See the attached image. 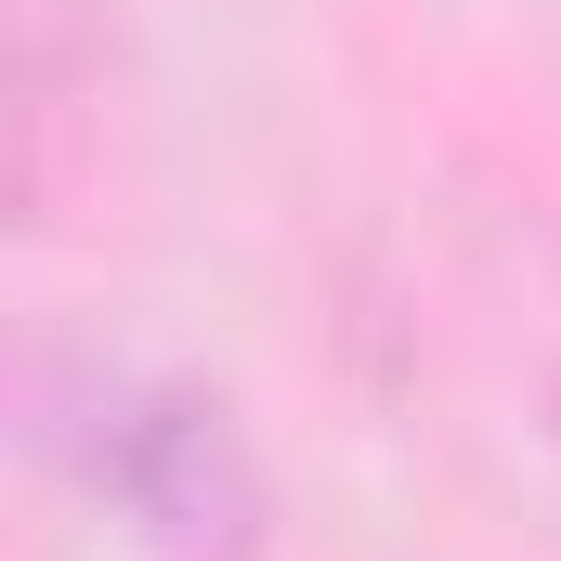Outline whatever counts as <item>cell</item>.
<instances>
[{
  "label": "cell",
  "mask_w": 561,
  "mask_h": 561,
  "mask_svg": "<svg viewBox=\"0 0 561 561\" xmlns=\"http://www.w3.org/2000/svg\"><path fill=\"white\" fill-rule=\"evenodd\" d=\"M53 444H66L79 483H92L118 523H144L170 561H249L262 523H275V483H262L236 405L196 392V379H157V366H79Z\"/></svg>",
  "instance_id": "obj_1"
}]
</instances>
